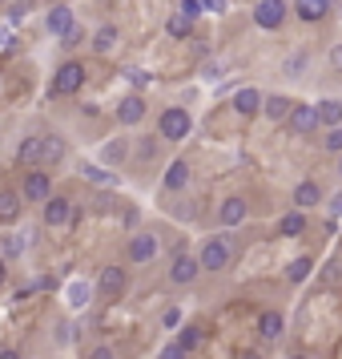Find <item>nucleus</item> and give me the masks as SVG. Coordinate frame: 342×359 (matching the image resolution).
Returning a JSON list of instances; mask_svg holds the SVG:
<instances>
[{
	"instance_id": "1",
	"label": "nucleus",
	"mask_w": 342,
	"mask_h": 359,
	"mask_svg": "<svg viewBox=\"0 0 342 359\" xmlns=\"http://www.w3.org/2000/svg\"><path fill=\"white\" fill-rule=\"evenodd\" d=\"M190 130H194V117H190V109H181V105H169V109H162L157 133H162L165 142H185V137H190Z\"/></svg>"
},
{
	"instance_id": "2",
	"label": "nucleus",
	"mask_w": 342,
	"mask_h": 359,
	"mask_svg": "<svg viewBox=\"0 0 342 359\" xmlns=\"http://www.w3.org/2000/svg\"><path fill=\"white\" fill-rule=\"evenodd\" d=\"M229 259H234V243H229V234H213V238H206L201 255H197L201 271H226Z\"/></svg>"
},
{
	"instance_id": "3",
	"label": "nucleus",
	"mask_w": 342,
	"mask_h": 359,
	"mask_svg": "<svg viewBox=\"0 0 342 359\" xmlns=\"http://www.w3.org/2000/svg\"><path fill=\"white\" fill-rule=\"evenodd\" d=\"M85 77H89V73H85L81 61H65V65L52 73V89L49 93L52 97H69V93H77V89L85 85Z\"/></svg>"
},
{
	"instance_id": "4",
	"label": "nucleus",
	"mask_w": 342,
	"mask_h": 359,
	"mask_svg": "<svg viewBox=\"0 0 342 359\" xmlns=\"http://www.w3.org/2000/svg\"><path fill=\"white\" fill-rule=\"evenodd\" d=\"M125 287H129V271L125 266H101V275H97V294L101 299H121L125 294Z\"/></svg>"
},
{
	"instance_id": "5",
	"label": "nucleus",
	"mask_w": 342,
	"mask_h": 359,
	"mask_svg": "<svg viewBox=\"0 0 342 359\" xmlns=\"http://www.w3.org/2000/svg\"><path fill=\"white\" fill-rule=\"evenodd\" d=\"M20 198L24 202H49L52 198V174H45V170H33L29 178H24V186H20Z\"/></svg>"
},
{
	"instance_id": "6",
	"label": "nucleus",
	"mask_w": 342,
	"mask_h": 359,
	"mask_svg": "<svg viewBox=\"0 0 342 359\" xmlns=\"http://www.w3.org/2000/svg\"><path fill=\"white\" fill-rule=\"evenodd\" d=\"M157 250H162V243H157V234H149V230H141V234H133L129 238V262H137V266L153 262L157 259Z\"/></svg>"
},
{
	"instance_id": "7",
	"label": "nucleus",
	"mask_w": 342,
	"mask_h": 359,
	"mask_svg": "<svg viewBox=\"0 0 342 359\" xmlns=\"http://www.w3.org/2000/svg\"><path fill=\"white\" fill-rule=\"evenodd\" d=\"M197 275H201L197 255H178V259L169 262V283L173 287H190V283H197Z\"/></svg>"
},
{
	"instance_id": "8",
	"label": "nucleus",
	"mask_w": 342,
	"mask_h": 359,
	"mask_svg": "<svg viewBox=\"0 0 342 359\" xmlns=\"http://www.w3.org/2000/svg\"><path fill=\"white\" fill-rule=\"evenodd\" d=\"M286 0H258V8H254V25L258 29H282V20H286Z\"/></svg>"
},
{
	"instance_id": "9",
	"label": "nucleus",
	"mask_w": 342,
	"mask_h": 359,
	"mask_svg": "<svg viewBox=\"0 0 342 359\" xmlns=\"http://www.w3.org/2000/svg\"><path fill=\"white\" fill-rule=\"evenodd\" d=\"M69 222H73V202H69L65 194H52L49 202H45V226L61 230V226H69Z\"/></svg>"
},
{
	"instance_id": "10",
	"label": "nucleus",
	"mask_w": 342,
	"mask_h": 359,
	"mask_svg": "<svg viewBox=\"0 0 342 359\" xmlns=\"http://www.w3.org/2000/svg\"><path fill=\"white\" fill-rule=\"evenodd\" d=\"M45 29H49L52 36L73 33V29H77V17H73V8H69V4H52L49 17H45Z\"/></svg>"
},
{
	"instance_id": "11",
	"label": "nucleus",
	"mask_w": 342,
	"mask_h": 359,
	"mask_svg": "<svg viewBox=\"0 0 342 359\" xmlns=\"http://www.w3.org/2000/svg\"><path fill=\"white\" fill-rule=\"evenodd\" d=\"M141 117H145V97L141 93H129V97L117 101V121L121 126H137Z\"/></svg>"
},
{
	"instance_id": "12",
	"label": "nucleus",
	"mask_w": 342,
	"mask_h": 359,
	"mask_svg": "<svg viewBox=\"0 0 342 359\" xmlns=\"http://www.w3.org/2000/svg\"><path fill=\"white\" fill-rule=\"evenodd\" d=\"M258 335L266 343L282 339V335H286V315H282V311H262L258 315Z\"/></svg>"
},
{
	"instance_id": "13",
	"label": "nucleus",
	"mask_w": 342,
	"mask_h": 359,
	"mask_svg": "<svg viewBox=\"0 0 342 359\" xmlns=\"http://www.w3.org/2000/svg\"><path fill=\"white\" fill-rule=\"evenodd\" d=\"M262 105H266V97H262V89H254V85H245V89H238V93H234V109H238L242 117L262 114Z\"/></svg>"
},
{
	"instance_id": "14",
	"label": "nucleus",
	"mask_w": 342,
	"mask_h": 359,
	"mask_svg": "<svg viewBox=\"0 0 342 359\" xmlns=\"http://www.w3.org/2000/svg\"><path fill=\"white\" fill-rule=\"evenodd\" d=\"M162 186L169 190V194H178V190H185V186H190V162H185V158H178V162H169V165H165V178H162Z\"/></svg>"
},
{
	"instance_id": "15",
	"label": "nucleus",
	"mask_w": 342,
	"mask_h": 359,
	"mask_svg": "<svg viewBox=\"0 0 342 359\" xmlns=\"http://www.w3.org/2000/svg\"><path fill=\"white\" fill-rule=\"evenodd\" d=\"M294 133H314L322 121H318V109L314 105H294V114H290V121H286Z\"/></svg>"
},
{
	"instance_id": "16",
	"label": "nucleus",
	"mask_w": 342,
	"mask_h": 359,
	"mask_svg": "<svg viewBox=\"0 0 342 359\" xmlns=\"http://www.w3.org/2000/svg\"><path fill=\"white\" fill-rule=\"evenodd\" d=\"M306 234V210H286L278 218V238H298Z\"/></svg>"
},
{
	"instance_id": "17",
	"label": "nucleus",
	"mask_w": 342,
	"mask_h": 359,
	"mask_svg": "<svg viewBox=\"0 0 342 359\" xmlns=\"http://www.w3.org/2000/svg\"><path fill=\"white\" fill-rule=\"evenodd\" d=\"M334 0H294V17L306 20V25H314V20L326 17V8H330Z\"/></svg>"
},
{
	"instance_id": "18",
	"label": "nucleus",
	"mask_w": 342,
	"mask_h": 359,
	"mask_svg": "<svg viewBox=\"0 0 342 359\" xmlns=\"http://www.w3.org/2000/svg\"><path fill=\"white\" fill-rule=\"evenodd\" d=\"M17 162L20 165H41L45 162V137H24L17 146Z\"/></svg>"
},
{
	"instance_id": "19",
	"label": "nucleus",
	"mask_w": 342,
	"mask_h": 359,
	"mask_svg": "<svg viewBox=\"0 0 342 359\" xmlns=\"http://www.w3.org/2000/svg\"><path fill=\"white\" fill-rule=\"evenodd\" d=\"M318 202H322L318 182H298V186H294V210H310V206H318Z\"/></svg>"
},
{
	"instance_id": "20",
	"label": "nucleus",
	"mask_w": 342,
	"mask_h": 359,
	"mask_svg": "<svg viewBox=\"0 0 342 359\" xmlns=\"http://www.w3.org/2000/svg\"><path fill=\"white\" fill-rule=\"evenodd\" d=\"M262 114L270 117V121H290L294 101H290V97H282V93H270V97H266V105H262Z\"/></svg>"
},
{
	"instance_id": "21",
	"label": "nucleus",
	"mask_w": 342,
	"mask_h": 359,
	"mask_svg": "<svg viewBox=\"0 0 342 359\" xmlns=\"http://www.w3.org/2000/svg\"><path fill=\"white\" fill-rule=\"evenodd\" d=\"M218 218H222V226H242L245 222V202L242 198H226V202L218 206Z\"/></svg>"
},
{
	"instance_id": "22",
	"label": "nucleus",
	"mask_w": 342,
	"mask_h": 359,
	"mask_svg": "<svg viewBox=\"0 0 342 359\" xmlns=\"http://www.w3.org/2000/svg\"><path fill=\"white\" fill-rule=\"evenodd\" d=\"M314 109H318V121H322L326 130H339V126H342V101L326 97V101H318Z\"/></svg>"
},
{
	"instance_id": "23",
	"label": "nucleus",
	"mask_w": 342,
	"mask_h": 359,
	"mask_svg": "<svg viewBox=\"0 0 342 359\" xmlns=\"http://www.w3.org/2000/svg\"><path fill=\"white\" fill-rule=\"evenodd\" d=\"M310 271H314V259H310V255H298L294 262H286V283L298 287V283H306L310 278Z\"/></svg>"
},
{
	"instance_id": "24",
	"label": "nucleus",
	"mask_w": 342,
	"mask_h": 359,
	"mask_svg": "<svg viewBox=\"0 0 342 359\" xmlns=\"http://www.w3.org/2000/svg\"><path fill=\"white\" fill-rule=\"evenodd\" d=\"M20 202H24V198H20L17 190H0V222H17Z\"/></svg>"
},
{
	"instance_id": "25",
	"label": "nucleus",
	"mask_w": 342,
	"mask_h": 359,
	"mask_svg": "<svg viewBox=\"0 0 342 359\" xmlns=\"http://www.w3.org/2000/svg\"><path fill=\"white\" fill-rule=\"evenodd\" d=\"M121 33H117V25H101L97 33H93V53H113Z\"/></svg>"
},
{
	"instance_id": "26",
	"label": "nucleus",
	"mask_w": 342,
	"mask_h": 359,
	"mask_svg": "<svg viewBox=\"0 0 342 359\" xmlns=\"http://www.w3.org/2000/svg\"><path fill=\"white\" fill-rule=\"evenodd\" d=\"M165 33L173 36V41H185V36L194 33V20H190V17H185V13H181V8H178L173 17L165 20Z\"/></svg>"
},
{
	"instance_id": "27",
	"label": "nucleus",
	"mask_w": 342,
	"mask_h": 359,
	"mask_svg": "<svg viewBox=\"0 0 342 359\" xmlns=\"http://www.w3.org/2000/svg\"><path fill=\"white\" fill-rule=\"evenodd\" d=\"M45 137V165H57L65 158V137L61 133H41Z\"/></svg>"
},
{
	"instance_id": "28",
	"label": "nucleus",
	"mask_w": 342,
	"mask_h": 359,
	"mask_svg": "<svg viewBox=\"0 0 342 359\" xmlns=\"http://www.w3.org/2000/svg\"><path fill=\"white\" fill-rule=\"evenodd\" d=\"M201 339H206V331H201L197 323H185L178 331V343L185 347V351H197V347H201Z\"/></svg>"
},
{
	"instance_id": "29",
	"label": "nucleus",
	"mask_w": 342,
	"mask_h": 359,
	"mask_svg": "<svg viewBox=\"0 0 342 359\" xmlns=\"http://www.w3.org/2000/svg\"><path fill=\"white\" fill-rule=\"evenodd\" d=\"M24 250H29V243H24L20 234H4V238H0V255H4V259H20Z\"/></svg>"
},
{
	"instance_id": "30",
	"label": "nucleus",
	"mask_w": 342,
	"mask_h": 359,
	"mask_svg": "<svg viewBox=\"0 0 342 359\" xmlns=\"http://www.w3.org/2000/svg\"><path fill=\"white\" fill-rule=\"evenodd\" d=\"M81 174H85L89 182H93V186H113V182H117L113 174H109V170H101V165H85Z\"/></svg>"
},
{
	"instance_id": "31",
	"label": "nucleus",
	"mask_w": 342,
	"mask_h": 359,
	"mask_svg": "<svg viewBox=\"0 0 342 359\" xmlns=\"http://www.w3.org/2000/svg\"><path fill=\"white\" fill-rule=\"evenodd\" d=\"M125 154H129L125 137H117V142H109V146H105V154H101V158H105V162H125Z\"/></svg>"
},
{
	"instance_id": "32",
	"label": "nucleus",
	"mask_w": 342,
	"mask_h": 359,
	"mask_svg": "<svg viewBox=\"0 0 342 359\" xmlns=\"http://www.w3.org/2000/svg\"><path fill=\"white\" fill-rule=\"evenodd\" d=\"M157 359H190V351L173 339V343H165V347H162V355H157Z\"/></svg>"
},
{
	"instance_id": "33",
	"label": "nucleus",
	"mask_w": 342,
	"mask_h": 359,
	"mask_svg": "<svg viewBox=\"0 0 342 359\" xmlns=\"http://www.w3.org/2000/svg\"><path fill=\"white\" fill-rule=\"evenodd\" d=\"M81 41H85V29H81V25H77L73 33H65V36H61V49H77Z\"/></svg>"
},
{
	"instance_id": "34",
	"label": "nucleus",
	"mask_w": 342,
	"mask_h": 359,
	"mask_svg": "<svg viewBox=\"0 0 342 359\" xmlns=\"http://www.w3.org/2000/svg\"><path fill=\"white\" fill-rule=\"evenodd\" d=\"M326 149L330 154H342V126L339 130H326Z\"/></svg>"
},
{
	"instance_id": "35",
	"label": "nucleus",
	"mask_w": 342,
	"mask_h": 359,
	"mask_svg": "<svg viewBox=\"0 0 342 359\" xmlns=\"http://www.w3.org/2000/svg\"><path fill=\"white\" fill-rule=\"evenodd\" d=\"M201 8H206L201 0H185V4H181V13H185L190 20H197V17H201Z\"/></svg>"
},
{
	"instance_id": "36",
	"label": "nucleus",
	"mask_w": 342,
	"mask_h": 359,
	"mask_svg": "<svg viewBox=\"0 0 342 359\" xmlns=\"http://www.w3.org/2000/svg\"><path fill=\"white\" fill-rule=\"evenodd\" d=\"M29 8H33V0H17L8 17H13V20H24V17H29Z\"/></svg>"
},
{
	"instance_id": "37",
	"label": "nucleus",
	"mask_w": 342,
	"mask_h": 359,
	"mask_svg": "<svg viewBox=\"0 0 342 359\" xmlns=\"http://www.w3.org/2000/svg\"><path fill=\"white\" fill-rule=\"evenodd\" d=\"M89 359H117V351H113V347H105V343H101V347H93V351H89Z\"/></svg>"
},
{
	"instance_id": "38",
	"label": "nucleus",
	"mask_w": 342,
	"mask_h": 359,
	"mask_svg": "<svg viewBox=\"0 0 342 359\" xmlns=\"http://www.w3.org/2000/svg\"><path fill=\"white\" fill-rule=\"evenodd\" d=\"M85 299H89V287L77 283V287H73V307H85Z\"/></svg>"
},
{
	"instance_id": "39",
	"label": "nucleus",
	"mask_w": 342,
	"mask_h": 359,
	"mask_svg": "<svg viewBox=\"0 0 342 359\" xmlns=\"http://www.w3.org/2000/svg\"><path fill=\"white\" fill-rule=\"evenodd\" d=\"M125 77H129V81L137 85V89H141V85H149V73H141V69H129Z\"/></svg>"
},
{
	"instance_id": "40",
	"label": "nucleus",
	"mask_w": 342,
	"mask_h": 359,
	"mask_svg": "<svg viewBox=\"0 0 342 359\" xmlns=\"http://www.w3.org/2000/svg\"><path fill=\"white\" fill-rule=\"evenodd\" d=\"M137 154H141V158H145V162H149V158H153V154H157V142H153V137H145V146L137 149Z\"/></svg>"
},
{
	"instance_id": "41",
	"label": "nucleus",
	"mask_w": 342,
	"mask_h": 359,
	"mask_svg": "<svg viewBox=\"0 0 342 359\" xmlns=\"http://www.w3.org/2000/svg\"><path fill=\"white\" fill-rule=\"evenodd\" d=\"M306 65V57H302V53H298V57H290V61H286V73H298V69Z\"/></svg>"
},
{
	"instance_id": "42",
	"label": "nucleus",
	"mask_w": 342,
	"mask_h": 359,
	"mask_svg": "<svg viewBox=\"0 0 342 359\" xmlns=\"http://www.w3.org/2000/svg\"><path fill=\"white\" fill-rule=\"evenodd\" d=\"M178 323H181V311L169 307V311H165V327H178Z\"/></svg>"
},
{
	"instance_id": "43",
	"label": "nucleus",
	"mask_w": 342,
	"mask_h": 359,
	"mask_svg": "<svg viewBox=\"0 0 342 359\" xmlns=\"http://www.w3.org/2000/svg\"><path fill=\"white\" fill-rule=\"evenodd\" d=\"M201 4H206L210 13H222V8H226V0H201Z\"/></svg>"
},
{
	"instance_id": "44",
	"label": "nucleus",
	"mask_w": 342,
	"mask_h": 359,
	"mask_svg": "<svg viewBox=\"0 0 342 359\" xmlns=\"http://www.w3.org/2000/svg\"><path fill=\"white\" fill-rule=\"evenodd\" d=\"M326 210H330V214H342V194L330 198V206H326Z\"/></svg>"
},
{
	"instance_id": "45",
	"label": "nucleus",
	"mask_w": 342,
	"mask_h": 359,
	"mask_svg": "<svg viewBox=\"0 0 342 359\" xmlns=\"http://www.w3.org/2000/svg\"><path fill=\"white\" fill-rule=\"evenodd\" d=\"M330 65L342 69V45H334V53H330Z\"/></svg>"
},
{
	"instance_id": "46",
	"label": "nucleus",
	"mask_w": 342,
	"mask_h": 359,
	"mask_svg": "<svg viewBox=\"0 0 342 359\" xmlns=\"http://www.w3.org/2000/svg\"><path fill=\"white\" fill-rule=\"evenodd\" d=\"M4 278H8V259L0 255V287H4Z\"/></svg>"
},
{
	"instance_id": "47",
	"label": "nucleus",
	"mask_w": 342,
	"mask_h": 359,
	"mask_svg": "<svg viewBox=\"0 0 342 359\" xmlns=\"http://www.w3.org/2000/svg\"><path fill=\"white\" fill-rule=\"evenodd\" d=\"M0 359H20V351H17V347H4V351H0Z\"/></svg>"
},
{
	"instance_id": "48",
	"label": "nucleus",
	"mask_w": 342,
	"mask_h": 359,
	"mask_svg": "<svg viewBox=\"0 0 342 359\" xmlns=\"http://www.w3.org/2000/svg\"><path fill=\"white\" fill-rule=\"evenodd\" d=\"M242 359H258V355H254V351H245V355H242Z\"/></svg>"
},
{
	"instance_id": "49",
	"label": "nucleus",
	"mask_w": 342,
	"mask_h": 359,
	"mask_svg": "<svg viewBox=\"0 0 342 359\" xmlns=\"http://www.w3.org/2000/svg\"><path fill=\"white\" fill-rule=\"evenodd\" d=\"M290 359H310V355H290Z\"/></svg>"
},
{
	"instance_id": "50",
	"label": "nucleus",
	"mask_w": 342,
	"mask_h": 359,
	"mask_svg": "<svg viewBox=\"0 0 342 359\" xmlns=\"http://www.w3.org/2000/svg\"><path fill=\"white\" fill-rule=\"evenodd\" d=\"M339 174H342V162H339Z\"/></svg>"
},
{
	"instance_id": "51",
	"label": "nucleus",
	"mask_w": 342,
	"mask_h": 359,
	"mask_svg": "<svg viewBox=\"0 0 342 359\" xmlns=\"http://www.w3.org/2000/svg\"><path fill=\"white\" fill-rule=\"evenodd\" d=\"M0 4H8V0H0Z\"/></svg>"
}]
</instances>
